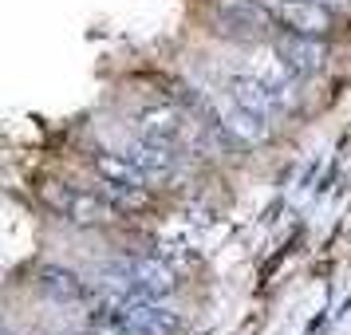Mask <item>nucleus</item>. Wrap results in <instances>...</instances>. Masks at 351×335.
<instances>
[{
    "mask_svg": "<svg viewBox=\"0 0 351 335\" xmlns=\"http://www.w3.org/2000/svg\"><path fill=\"white\" fill-rule=\"evenodd\" d=\"M99 327H127L134 335H174L178 332V316L170 308H162L150 296H114L103 292V300L91 312Z\"/></svg>",
    "mask_w": 351,
    "mask_h": 335,
    "instance_id": "f257e3e1",
    "label": "nucleus"
},
{
    "mask_svg": "<svg viewBox=\"0 0 351 335\" xmlns=\"http://www.w3.org/2000/svg\"><path fill=\"white\" fill-rule=\"evenodd\" d=\"M99 284L103 292H114V296H170L174 292V272L158 264L154 256H130V260H114L99 272Z\"/></svg>",
    "mask_w": 351,
    "mask_h": 335,
    "instance_id": "f03ea898",
    "label": "nucleus"
},
{
    "mask_svg": "<svg viewBox=\"0 0 351 335\" xmlns=\"http://www.w3.org/2000/svg\"><path fill=\"white\" fill-rule=\"evenodd\" d=\"M276 12H269L261 0H217L213 4V24L229 40H265L276 32Z\"/></svg>",
    "mask_w": 351,
    "mask_h": 335,
    "instance_id": "7ed1b4c3",
    "label": "nucleus"
},
{
    "mask_svg": "<svg viewBox=\"0 0 351 335\" xmlns=\"http://www.w3.org/2000/svg\"><path fill=\"white\" fill-rule=\"evenodd\" d=\"M206 114L213 119V127L237 146H261L265 138H269V119L249 111V107H241V103H233V99H229V107L206 103Z\"/></svg>",
    "mask_w": 351,
    "mask_h": 335,
    "instance_id": "20e7f679",
    "label": "nucleus"
},
{
    "mask_svg": "<svg viewBox=\"0 0 351 335\" xmlns=\"http://www.w3.org/2000/svg\"><path fill=\"white\" fill-rule=\"evenodd\" d=\"M276 60L280 64H288L300 79H308V75H316L319 67H324V60H328V48H324V40L319 36H304V32H280L276 36Z\"/></svg>",
    "mask_w": 351,
    "mask_h": 335,
    "instance_id": "39448f33",
    "label": "nucleus"
},
{
    "mask_svg": "<svg viewBox=\"0 0 351 335\" xmlns=\"http://www.w3.org/2000/svg\"><path fill=\"white\" fill-rule=\"evenodd\" d=\"M138 130L143 138H154V142L178 146V142H190L193 138V119H186L174 107H146L138 114Z\"/></svg>",
    "mask_w": 351,
    "mask_h": 335,
    "instance_id": "423d86ee",
    "label": "nucleus"
},
{
    "mask_svg": "<svg viewBox=\"0 0 351 335\" xmlns=\"http://www.w3.org/2000/svg\"><path fill=\"white\" fill-rule=\"evenodd\" d=\"M229 99L241 103V107H249V111H256V114H265V119H272V114H280L288 107L261 75H233L229 79Z\"/></svg>",
    "mask_w": 351,
    "mask_h": 335,
    "instance_id": "0eeeda50",
    "label": "nucleus"
},
{
    "mask_svg": "<svg viewBox=\"0 0 351 335\" xmlns=\"http://www.w3.org/2000/svg\"><path fill=\"white\" fill-rule=\"evenodd\" d=\"M276 16L288 32H304V36H324L332 28V8L319 4V0H285Z\"/></svg>",
    "mask_w": 351,
    "mask_h": 335,
    "instance_id": "6e6552de",
    "label": "nucleus"
},
{
    "mask_svg": "<svg viewBox=\"0 0 351 335\" xmlns=\"http://www.w3.org/2000/svg\"><path fill=\"white\" fill-rule=\"evenodd\" d=\"M95 174L103 177V186H111L119 193H143L146 186V174L127 158V154H111V150H103L95 154Z\"/></svg>",
    "mask_w": 351,
    "mask_h": 335,
    "instance_id": "1a4fd4ad",
    "label": "nucleus"
},
{
    "mask_svg": "<svg viewBox=\"0 0 351 335\" xmlns=\"http://www.w3.org/2000/svg\"><path fill=\"white\" fill-rule=\"evenodd\" d=\"M44 197H48L51 206L60 209L64 217H71V221L80 225H91V221H107V213L111 209L103 206V201H95L91 193H75V190H56V186H44Z\"/></svg>",
    "mask_w": 351,
    "mask_h": 335,
    "instance_id": "9d476101",
    "label": "nucleus"
},
{
    "mask_svg": "<svg viewBox=\"0 0 351 335\" xmlns=\"http://www.w3.org/2000/svg\"><path fill=\"white\" fill-rule=\"evenodd\" d=\"M138 170H143L146 177H166V174H174V146H166V142H154V138H143V142H134L123 150Z\"/></svg>",
    "mask_w": 351,
    "mask_h": 335,
    "instance_id": "9b49d317",
    "label": "nucleus"
},
{
    "mask_svg": "<svg viewBox=\"0 0 351 335\" xmlns=\"http://www.w3.org/2000/svg\"><path fill=\"white\" fill-rule=\"evenodd\" d=\"M40 288L48 292L51 300H60V303L83 300V292H87V284H83L71 269H44L40 272Z\"/></svg>",
    "mask_w": 351,
    "mask_h": 335,
    "instance_id": "f8f14e48",
    "label": "nucleus"
},
{
    "mask_svg": "<svg viewBox=\"0 0 351 335\" xmlns=\"http://www.w3.org/2000/svg\"><path fill=\"white\" fill-rule=\"evenodd\" d=\"M95 335H134V332H127V327H95Z\"/></svg>",
    "mask_w": 351,
    "mask_h": 335,
    "instance_id": "ddd939ff",
    "label": "nucleus"
},
{
    "mask_svg": "<svg viewBox=\"0 0 351 335\" xmlns=\"http://www.w3.org/2000/svg\"><path fill=\"white\" fill-rule=\"evenodd\" d=\"M319 4H328V8H332V4H343V0H319Z\"/></svg>",
    "mask_w": 351,
    "mask_h": 335,
    "instance_id": "4468645a",
    "label": "nucleus"
},
{
    "mask_svg": "<svg viewBox=\"0 0 351 335\" xmlns=\"http://www.w3.org/2000/svg\"><path fill=\"white\" fill-rule=\"evenodd\" d=\"M4 335H12V332H4Z\"/></svg>",
    "mask_w": 351,
    "mask_h": 335,
    "instance_id": "2eb2a0df",
    "label": "nucleus"
}]
</instances>
